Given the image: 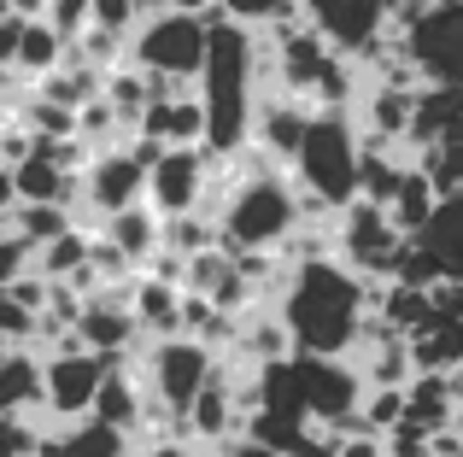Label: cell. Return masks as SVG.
<instances>
[{
    "instance_id": "1",
    "label": "cell",
    "mask_w": 463,
    "mask_h": 457,
    "mask_svg": "<svg viewBox=\"0 0 463 457\" xmlns=\"http://www.w3.org/2000/svg\"><path fill=\"white\" fill-rule=\"evenodd\" d=\"M370 311H375V287L358 282L335 252L294 264L282 275V294H276V322L288 329L294 358H352Z\"/></svg>"
},
{
    "instance_id": "2",
    "label": "cell",
    "mask_w": 463,
    "mask_h": 457,
    "mask_svg": "<svg viewBox=\"0 0 463 457\" xmlns=\"http://www.w3.org/2000/svg\"><path fill=\"white\" fill-rule=\"evenodd\" d=\"M223 206L212 211L217 247L223 252H282L299 235V194L288 182V171H276L264 153L241 147L235 159H223Z\"/></svg>"
},
{
    "instance_id": "3",
    "label": "cell",
    "mask_w": 463,
    "mask_h": 457,
    "mask_svg": "<svg viewBox=\"0 0 463 457\" xmlns=\"http://www.w3.org/2000/svg\"><path fill=\"white\" fill-rule=\"evenodd\" d=\"M252 106H259L252 30L235 18H212L205 23V65H200V112H205V153L212 159H235L247 147Z\"/></svg>"
},
{
    "instance_id": "4",
    "label": "cell",
    "mask_w": 463,
    "mask_h": 457,
    "mask_svg": "<svg viewBox=\"0 0 463 457\" xmlns=\"http://www.w3.org/2000/svg\"><path fill=\"white\" fill-rule=\"evenodd\" d=\"M358 124H352V112H317L306 141H299L294 164H288V182H294L299 194V218H340V211L358 200Z\"/></svg>"
},
{
    "instance_id": "5",
    "label": "cell",
    "mask_w": 463,
    "mask_h": 457,
    "mask_svg": "<svg viewBox=\"0 0 463 457\" xmlns=\"http://www.w3.org/2000/svg\"><path fill=\"white\" fill-rule=\"evenodd\" d=\"M129 65L153 82H200L205 65V23L200 18H182V12H158V18H141L129 30Z\"/></svg>"
},
{
    "instance_id": "6",
    "label": "cell",
    "mask_w": 463,
    "mask_h": 457,
    "mask_svg": "<svg viewBox=\"0 0 463 457\" xmlns=\"http://www.w3.org/2000/svg\"><path fill=\"white\" fill-rule=\"evenodd\" d=\"M212 376H217V352H205V346L188 340V334H176V340H153L147 352H141V393H147L170 423L188 416V405L200 399V387Z\"/></svg>"
},
{
    "instance_id": "7",
    "label": "cell",
    "mask_w": 463,
    "mask_h": 457,
    "mask_svg": "<svg viewBox=\"0 0 463 457\" xmlns=\"http://www.w3.org/2000/svg\"><path fill=\"white\" fill-rule=\"evenodd\" d=\"M399 252H405V235H399V228L387 223V211L370 206V200H352L335 218V258L346 264L358 282H370V287L393 282Z\"/></svg>"
},
{
    "instance_id": "8",
    "label": "cell",
    "mask_w": 463,
    "mask_h": 457,
    "mask_svg": "<svg viewBox=\"0 0 463 457\" xmlns=\"http://www.w3.org/2000/svg\"><path fill=\"white\" fill-rule=\"evenodd\" d=\"M393 6L399 0H299V18H306L340 59L358 65V59L393 30Z\"/></svg>"
},
{
    "instance_id": "9",
    "label": "cell",
    "mask_w": 463,
    "mask_h": 457,
    "mask_svg": "<svg viewBox=\"0 0 463 457\" xmlns=\"http://www.w3.org/2000/svg\"><path fill=\"white\" fill-rule=\"evenodd\" d=\"M205 194H212V153L205 147H170V153L153 159V171H147V211L158 223L205 211Z\"/></svg>"
},
{
    "instance_id": "10",
    "label": "cell",
    "mask_w": 463,
    "mask_h": 457,
    "mask_svg": "<svg viewBox=\"0 0 463 457\" xmlns=\"http://www.w3.org/2000/svg\"><path fill=\"white\" fill-rule=\"evenodd\" d=\"M422 89H463V6H434L405 30Z\"/></svg>"
},
{
    "instance_id": "11",
    "label": "cell",
    "mask_w": 463,
    "mask_h": 457,
    "mask_svg": "<svg viewBox=\"0 0 463 457\" xmlns=\"http://www.w3.org/2000/svg\"><path fill=\"white\" fill-rule=\"evenodd\" d=\"M106 358H94V352H47L42 358V411L53 416L59 428H71V423H82V416L94 411V393H100V381H106Z\"/></svg>"
},
{
    "instance_id": "12",
    "label": "cell",
    "mask_w": 463,
    "mask_h": 457,
    "mask_svg": "<svg viewBox=\"0 0 463 457\" xmlns=\"http://www.w3.org/2000/svg\"><path fill=\"white\" fill-rule=\"evenodd\" d=\"M141 200H147V159L136 153V141L112 153H94L89 171H82V211L94 223H106L118 211L141 206Z\"/></svg>"
},
{
    "instance_id": "13",
    "label": "cell",
    "mask_w": 463,
    "mask_h": 457,
    "mask_svg": "<svg viewBox=\"0 0 463 457\" xmlns=\"http://www.w3.org/2000/svg\"><path fill=\"white\" fill-rule=\"evenodd\" d=\"M136 141H153V147H205V112L188 94H170V100H153L136 124Z\"/></svg>"
},
{
    "instance_id": "14",
    "label": "cell",
    "mask_w": 463,
    "mask_h": 457,
    "mask_svg": "<svg viewBox=\"0 0 463 457\" xmlns=\"http://www.w3.org/2000/svg\"><path fill=\"white\" fill-rule=\"evenodd\" d=\"M42 411V352L35 346H0V416L35 423Z\"/></svg>"
},
{
    "instance_id": "15",
    "label": "cell",
    "mask_w": 463,
    "mask_h": 457,
    "mask_svg": "<svg viewBox=\"0 0 463 457\" xmlns=\"http://www.w3.org/2000/svg\"><path fill=\"white\" fill-rule=\"evenodd\" d=\"M129 317H136L141 340H176L182 334V287L136 275L129 282Z\"/></svg>"
},
{
    "instance_id": "16",
    "label": "cell",
    "mask_w": 463,
    "mask_h": 457,
    "mask_svg": "<svg viewBox=\"0 0 463 457\" xmlns=\"http://www.w3.org/2000/svg\"><path fill=\"white\" fill-rule=\"evenodd\" d=\"M129 434H118V428L94 423V416H82V423L71 428H53V434L35 440V457H129Z\"/></svg>"
},
{
    "instance_id": "17",
    "label": "cell",
    "mask_w": 463,
    "mask_h": 457,
    "mask_svg": "<svg viewBox=\"0 0 463 457\" xmlns=\"http://www.w3.org/2000/svg\"><path fill=\"white\" fill-rule=\"evenodd\" d=\"M417 247L440 264V282H463V194H452V200L434 206L429 228L417 235Z\"/></svg>"
},
{
    "instance_id": "18",
    "label": "cell",
    "mask_w": 463,
    "mask_h": 457,
    "mask_svg": "<svg viewBox=\"0 0 463 457\" xmlns=\"http://www.w3.org/2000/svg\"><path fill=\"white\" fill-rule=\"evenodd\" d=\"M141 405H147V393H141V381L129 376L124 364H112L106 369V381H100V393H94V423H106V428H118V434H136L141 428Z\"/></svg>"
},
{
    "instance_id": "19",
    "label": "cell",
    "mask_w": 463,
    "mask_h": 457,
    "mask_svg": "<svg viewBox=\"0 0 463 457\" xmlns=\"http://www.w3.org/2000/svg\"><path fill=\"white\" fill-rule=\"evenodd\" d=\"M452 124H463V89H417L411 100V153H422L429 141H440Z\"/></svg>"
},
{
    "instance_id": "20",
    "label": "cell",
    "mask_w": 463,
    "mask_h": 457,
    "mask_svg": "<svg viewBox=\"0 0 463 457\" xmlns=\"http://www.w3.org/2000/svg\"><path fill=\"white\" fill-rule=\"evenodd\" d=\"M405 428H417L422 440L452 428V376H411L405 387Z\"/></svg>"
},
{
    "instance_id": "21",
    "label": "cell",
    "mask_w": 463,
    "mask_h": 457,
    "mask_svg": "<svg viewBox=\"0 0 463 457\" xmlns=\"http://www.w3.org/2000/svg\"><path fill=\"white\" fill-rule=\"evenodd\" d=\"M94 235H100L106 247L124 252V258L136 264V275H141V264H147L153 252H158V218L147 211V200H141V206H129V211H118V218H106L100 228H94Z\"/></svg>"
},
{
    "instance_id": "22",
    "label": "cell",
    "mask_w": 463,
    "mask_h": 457,
    "mask_svg": "<svg viewBox=\"0 0 463 457\" xmlns=\"http://www.w3.org/2000/svg\"><path fill=\"white\" fill-rule=\"evenodd\" d=\"M434 206H440V194H434V188H429V176H422L417 164H411V171H405V182L393 188V200H387L382 211H387V223H393L405 240H417L422 228H429Z\"/></svg>"
},
{
    "instance_id": "23",
    "label": "cell",
    "mask_w": 463,
    "mask_h": 457,
    "mask_svg": "<svg viewBox=\"0 0 463 457\" xmlns=\"http://www.w3.org/2000/svg\"><path fill=\"white\" fill-rule=\"evenodd\" d=\"M59 65H65V42H59L42 18H30V23H24V35H18V59H12V70L35 89V82L53 77Z\"/></svg>"
},
{
    "instance_id": "24",
    "label": "cell",
    "mask_w": 463,
    "mask_h": 457,
    "mask_svg": "<svg viewBox=\"0 0 463 457\" xmlns=\"http://www.w3.org/2000/svg\"><path fill=\"white\" fill-rule=\"evenodd\" d=\"M89 240H94V228H65L59 240L35 247V275L42 282H77L89 270Z\"/></svg>"
},
{
    "instance_id": "25",
    "label": "cell",
    "mask_w": 463,
    "mask_h": 457,
    "mask_svg": "<svg viewBox=\"0 0 463 457\" xmlns=\"http://www.w3.org/2000/svg\"><path fill=\"white\" fill-rule=\"evenodd\" d=\"M6 228H12V235H24L30 247H47V240H59L65 228H82V223H71L65 206H12L6 211Z\"/></svg>"
},
{
    "instance_id": "26",
    "label": "cell",
    "mask_w": 463,
    "mask_h": 457,
    "mask_svg": "<svg viewBox=\"0 0 463 457\" xmlns=\"http://www.w3.org/2000/svg\"><path fill=\"white\" fill-rule=\"evenodd\" d=\"M217 6H223V18L247 23V30H270L282 18H299V0H217Z\"/></svg>"
},
{
    "instance_id": "27",
    "label": "cell",
    "mask_w": 463,
    "mask_h": 457,
    "mask_svg": "<svg viewBox=\"0 0 463 457\" xmlns=\"http://www.w3.org/2000/svg\"><path fill=\"white\" fill-rule=\"evenodd\" d=\"M24 275H35V247L24 235H12L6 223H0V287L24 282Z\"/></svg>"
},
{
    "instance_id": "28",
    "label": "cell",
    "mask_w": 463,
    "mask_h": 457,
    "mask_svg": "<svg viewBox=\"0 0 463 457\" xmlns=\"http://www.w3.org/2000/svg\"><path fill=\"white\" fill-rule=\"evenodd\" d=\"M42 23L59 35V42H77L82 30H89V0H47V12H42Z\"/></svg>"
},
{
    "instance_id": "29",
    "label": "cell",
    "mask_w": 463,
    "mask_h": 457,
    "mask_svg": "<svg viewBox=\"0 0 463 457\" xmlns=\"http://www.w3.org/2000/svg\"><path fill=\"white\" fill-rule=\"evenodd\" d=\"M0 346H35V311H24L12 294H0Z\"/></svg>"
},
{
    "instance_id": "30",
    "label": "cell",
    "mask_w": 463,
    "mask_h": 457,
    "mask_svg": "<svg viewBox=\"0 0 463 457\" xmlns=\"http://www.w3.org/2000/svg\"><path fill=\"white\" fill-rule=\"evenodd\" d=\"M89 23L112 30V35H129L141 23V12H136V0H89Z\"/></svg>"
},
{
    "instance_id": "31",
    "label": "cell",
    "mask_w": 463,
    "mask_h": 457,
    "mask_svg": "<svg viewBox=\"0 0 463 457\" xmlns=\"http://www.w3.org/2000/svg\"><path fill=\"white\" fill-rule=\"evenodd\" d=\"M335 457H387V440L352 423V428H340V452Z\"/></svg>"
},
{
    "instance_id": "32",
    "label": "cell",
    "mask_w": 463,
    "mask_h": 457,
    "mask_svg": "<svg viewBox=\"0 0 463 457\" xmlns=\"http://www.w3.org/2000/svg\"><path fill=\"white\" fill-rule=\"evenodd\" d=\"M129 457H200L188 446V440H176V434H165V440H147V446H136Z\"/></svg>"
},
{
    "instance_id": "33",
    "label": "cell",
    "mask_w": 463,
    "mask_h": 457,
    "mask_svg": "<svg viewBox=\"0 0 463 457\" xmlns=\"http://www.w3.org/2000/svg\"><path fill=\"white\" fill-rule=\"evenodd\" d=\"M165 12H182V18H200V23L223 18V6H217V0H165Z\"/></svg>"
},
{
    "instance_id": "34",
    "label": "cell",
    "mask_w": 463,
    "mask_h": 457,
    "mask_svg": "<svg viewBox=\"0 0 463 457\" xmlns=\"http://www.w3.org/2000/svg\"><path fill=\"white\" fill-rule=\"evenodd\" d=\"M217 457H282V452H270V446H259V440L235 434V440H223V446H217Z\"/></svg>"
},
{
    "instance_id": "35",
    "label": "cell",
    "mask_w": 463,
    "mask_h": 457,
    "mask_svg": "<svg viewBox=\"0 0 463 457\" xmlns=\"http://www.w3.org/2000/svg\"><path fill=\"white\" fill-rule=\"evenodd\" d=\"M6 6H12V18H42L47 0H6Z\"/></svg>"
},
{
    "instance_id": "36",
    "label": "cell",
    "mask_w": 463,
    "mask_h": 457,
    "mask_svg": "<svg viewBox=\"0 0 463 457\" xmlns=\"http://www.w3.org/2000/svg\"><path fill=\"white\" fill-rule=\"evenodd\" d=\"M440 6H463V0H440Z\"/></svg>"
},
{
    "instance_id": "37",
    "label": "cell",
    "mask_w": 463,
    "mask_h": 457,
    "mask_svg": "<svg viewBox=\"0 0 463 457\" xmlns=\"http://www.w3.org/2000/svg\"><path fill=\"white\" fill-rule=\"evenodd\" d=\"M387 457H393V452H387Z\"/></svg>"
}]
</instances>
